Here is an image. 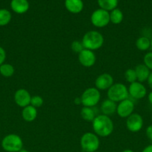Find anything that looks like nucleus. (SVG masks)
<instances>
[{
	"instance_id": "28",
	"label": "nucleus",
	"mask_w": 152,
	"mask_h": 152,
	"mask_svg": "<svg viewBox=\"0 0 152 152\" xmlns=\"http://www.w3.org/2000/svg\"><path fill=\"white\" fill-rule=\"evenodd\" d=\"M143 64L152 71V51L148 52L143 57Z\"/></svg>"
},
{
	"instance_id": "3",
	"label": "nucleus",
	"mask_w": 152,
	"mask_h": 152,
	"mask_svg": "<svg viewBox=\"0 0 152 152\" xmlns=\"http://www.w3.org/2000/svg\"><path fill=\"white\" fill-rule=\"evenodd\" d=\"M80 145L83 152L97 151L100 146L99 137L92 132H86L80 137Z\"/></svg>"
},
{
	"instance_id": "9",
	"label": "nucleus",
	"mask_w": 152,
	"mask_h": 152,
	"mask_svg": "<svg viewBox=\"0 0 152 152\" xmlns=\"http://www.w3.org/2000/svg\"><path fill=\"white\" fill-rule=\"evenodd\" d=\"M134 108L135 105L134 102L128 98L119 102L116 108V113L122 118H127L134 113Z\"/></svg>"
},
{
	"instance_id": "19",
	"label": "nucleus",
	"mask_w": 152,
	"mask_h": 152,
	"mask_svg": "<svg viewBox=\"0 0 152 152\" xmlns=\"http://www.w3.org/2000/svg\"><path fill=\"white\" fill-rule=\"evenodd\" d=\"M80 116L85 121L92 122L96 117V114L93 109V107L83 106L80 110Z\"/></svg>"
},
{
	"instance_id": "20",
	"label": "nucleus",
	"mask_w": 152,
	"mask_h": 152,
	"mask_svg": "<svg viewBox=\"0 0 152 152\" xmlns=\"http://www.w3.org/2000/svg\"><path fill=\"white\" fill-rule=\"evenodd\" d=\"M136 47L141 51H145L151 48V39L147 37H139L136 41Z\"/></svg>"
},
{
	"instance_id": "21",
	"label": "nucleus",
	"mask_w": 152,
	"mask_h": 152,
	"mask_svg": "<svg viewBox=\"0 0 152 152\" xmlns=\"http://www.w3.org/2000/svg\"><path fill=\"white\" fill-rule=\"evenodd\" d=\"M97 2L100 8L107 11H111L117 7L119 0H97Z\"/></svg>"
},
{
	"instance_id": "6",
	"label": "nucleus",
	"mask_w": 152,
	"mask_h": 152,
	"mask_svg": "<svg viewBox=\"0 0 152 152\" xmlns=\"http://www.w3.org/2000/svg\"><path fill=\"white\" fill-rule=\"evenodd\" d=\"M101 99L100 91L96 88H86L80 96L81 104L85 107H94L99 102Z\"/></svg>"
},
{
	"instance_id": "17",
	"label": "nucleus",
	"mask_w": 152,
	"mask_h": 152,
	"mask_svg": "<svg viewBox=\"0 0 152 152\" xmlns=\"http://www.w3.org/2000/svg\"><path fill=\"white\" fill-rule=\"evenodd\" d=\"M134 70L137 74V81L142 83L147 81L151 73V70L148 67H146L144 64H139L135 67Z\"/></svg>"
},
{
	"instance_id": "13",
	"label": "nucleus",
	"mask_w": 152,
	"mask_h": 152,
	"mask_svg": "<svg viewBox=\"0 0 152 152\" xmlns=\"http://www.w3.org/2000/svg\"><path fill=\"white\" fill-rule=\"evenodd\" d=\"M31 96L29 92L24 88L18 89L14 94V101L18 106L25 108L31 103Z\"/></svg>"
},
{
	"instance_id": "26",
	"label": "nucleus",
	"mask_w": 152,
	"mask_h": 152,
	"mask_svg": "<svg viewBox=\"0 0 152 152\" xmlns=\"http://www.w3.org/2000/svg\"><path fill=\"white\" fill-rule=\"evenodd\" d=\"M71 49L74 53L78 54L79 53H80L85 48L83 47V44H82V42L78 41V40H75V41H73L72 42Z\"/></svg>"
},
{
	"instance_id": "31",
	"label": "nucleus",
	"mask_w": 152,
	"mask_h": 152,
	"mask_svg": "<svg viewBox=\"0 0 152 152\" xmlns=\"http://www.w3.org/2000/svg\"><path fill=\"white\" fill-rule=\"evenodd\" d=\"M147 82H148V85L149 88L152 90V71H151L150 75H149L148 78Z\"/></svg>"
},
{
	"instance_id": "7",
	"label": "nucleus",
	"mask_w": 152,
	"mask_h": 152,
	"mask_svg": "<svg viewBox=\"0 0 152 152\" xmlns=\"http://www.w3.org/2000/svg\"><path fill=\"white\" fill-rule=\"evenodd\" d=\"M90 20L93 26L96 28H104L110 22V13L104 9H97L92 12Z\"/></svg>"
},
{
	"instance_id": "18",
	"label": "nucleus",
	"mask_w": 152,
	"mask_h": 152,
	"mask_svg": "<svg viewBox=\"0 0 152 152\" xmlns=\"http://www.w3.org/2000/svg\"><path fill=\"white\" fill-rule=\"evenodd\" d=\"M37 116V108L33 107L32 105H29L28 106L22 108V117L25 121L31 123L33 122Z\"/></svg>"
},
{
	"instance_id": "22",
	"label": "nucleus",
	"mask_w": 152,
	"mask_h": 152,
	"mask_svg": "<svg viewBox=\"0 0 152 152\" xmlns=\"http://www.w3.org/2000/svg\"><path fill=\"white\" fill-rule=\"evenodd\" d=\"M124 15L122 10L119 8H115L110 13V21L114 25H119L122 22Z\"/></svg>"
},
{
	"instance_id": "36",
	"label": "nucleus",
	"mask_w": 152,
	"mask_h": 152,
	"mask_svg": "<svg viewBox=\"0 0 152 152\" xmlns=\"http://www.w3.org/2000/svg\"><path fill=\"white\" fill-rule=\"evenodd\" d=\"M19 152H30V151H28V150H26V149H23V148H22V150H20V151H19Z\"/></svg>"
},
{
	"instance_id": "39",
	"label": "nucleus",
	"mask_w": 152,
	"mask_h": 152,
	"mask_svg": "<svg viewBox=\"0 0 152 152\" xmlns=\"http://www.w3.org/2000/svg\"><path fill=\"white\" fill-rule=\"evenodd\" d=\"M95 152H99V151H95Z\"/></svg>"
},
{
	"instance_id": "15",
	"label": "nucleus",
	"mask_w": 152,
	"mask_h": 152,
	"mask_svg": "<svg viewBox=\"0 0 152 152\" xmlns=\"http://www.w3.org/2000/svg\"><path fill=\"white\" fill-rule=\"evenodd\" d=\"M65 7L72 13H79L83 10V2L82 0H65Z\"/></svg>"
},
{
	"instance_id": "8",
	"label": "nucleus",
	"mask_w": 152,
	"mask_h": 152,
	"mask_svg": "<svg viewBox=\"0 0 152 152\" xmlns=\"http://www.w3.org/2000/svg\"><path fill=\"white\" fill-rule=\"evenodd\" d=\"M144 121L140 114L137 113H133L132 114L127 117L126 127L129 132L133 133H137L141 131L142 129Z\"/></svg>"
},
{
	"instance_id": "33",
	"label": "nucleus",
	"mask_w": 152,
	"mask_h": 152,
	"mask_svg": "<svg viewBox=\"0 0 152 152\" xmlns=\"http://www.w3.org/2000/svg\"><path fill=\"white\" fill-rule=\"evenodd\" d=\"M148 99L149 103L152 105V91L148 95Z\"/></svg>"
},
{
	"instance_id": "29",
	"label": "nucleus",
	"mask_w": 152,
	"mask_h": 152,
	"mask_svg": "<svg viewBox=\"0 0 152 152\" xmlns=\"http://www.w3.org/2000/svg\"><path fill=\"white\" fill-rule=\"evenodd\" d=\"M6 59V52L2 47L0 46V65L4 63Z\"/></svg>"
},
{
	"instance_id": "37",
	"label": "nucleus",
	"mask_w": 152,
	"mask_h": 152,
	"mask_svg": "<svg viewBox=\"0 0 152 152\" xmlns=\"http://www.w3.org/2000/svg\"><path fill=\"white\" fill-rule=\"evenodd\" d=\"M151 49L152 50V38L151 39Z\"/></svg>"
},
{
	"instance_id": "30",
	"label": "nucleus",
	"mask_w": 152,
	"mask_h": 152,
	"mask_svg": "<svg viewBox=\"0 0 152 152\" xmlns=\"http://www.w3.org/2000/svg\"><path fill=\"white\" fill-rule=\"evenodd\" d=\"M145 134L147 136V137L151 141H152V125L148 126L145 129Z\"/></svg>"
},
{
	"instance_id": "2",
	"label": "nucleus",
	"mask_w": 152,
	"mask_h": 152,
	"mask_svg": "<svg viewBox=\"0 0 152 152\" xmlns=\"http://www.w3.org/2000/svg\"><path fill=\"white\" fill-rule=\"evenodd\" d=\"M81 42L85 49L93 51L102 47L104 39L102 34L98 31H89L83 35Z\"/></svg>"
},
{
	"instance_id": "11",
	"label": "nucleus",
	"mask_w": 152,
	"mask_h": 152,
	"mask_svg": "<svg viewBox=\"0 0 152 152\" xmlns=\"http://www.w3.org/2000/svg\"><path fill=\"white\" fill-rule=\"evenodd\" d=\"M78 61L82 66L85 68H90L93 66L96 61V56L92 50L83 49L78 53Z\"/></svg>"
},
{
	"instance_id": "25",
	"label": "nucleus",
	"mask_w": 152,
	"mask_h": 152,
	"mask_svg": "<svg viewBox=\"0 0 152 152\" xmlns=\"http://www.w3.org/2000/svg\"><path fill=\"white\" fill-rule=\"evenodd\" d=\"M124 75H125V80L128 83H129L130 84L137 81V74H136V71L134 68H128V69H127Z\"/></svg>"
},
{
	"instance_id": "38",
	"label": "nucleus",
	"mask_w": 152,
	"mask_h": 152,
	"mask_svg": "<svg viewBox=\"0 0 152 152\" xmlns=\"http://www.w3.org/2000/svg\"><path fill=\"white\" fill-rule=\"evenodd\" d=\"M151 122H152V114H151Z\"/></svg>"
},
{
	"instance_id": "16",
	"label": "nucleus",
	"mask_w": 152,
	"mask_h": 152,
	"mask_svg": "<svg viewBox=\"0 0 152 152\" xmlns=\"http://www.w3.org/2000/svg\"><path fill=\"white\" fill-rule=\"evenodd\" d=\"M116 108H117L116 102L110 100L108 98L107 99H104L101 104V111L102 114L108 116V117L113 115L116 112Z\"/></svg>"
},
{
	"instance_id": "4",
	"label": "nucleus",
	"mask_w": 152,
	"mask_h": 152,
	"mask_svg": "<svg viewBox=\"0 0 152 152\" xmlns=\"http://www.w3.org/2000/svg\"><path fill=\"white\" fill-rule=\"evenodd\" d=\"M1 144L3 150L7 152H19L23 147L22 138L16 134L6 135L1 140Z\"/></svg>"
},
{
	"instance_id": "12",
	"label": "nucleus",
	"mask_w": 152,
	"mask_h": 152,
	"mask_svg": "<svg viewBox=\"0 0 152 152\" xmlns=\"http://www.w3.org/2000/svg\"><path fill=\"white\" fill-rule=\"evenodd\" d=\"M113 84H114V80L113 77L107 73H104L98 76L95 82V88L99 91L108 90Z\"/></svg>"
},
{
	"instance_id": "35",
	"label": "nucleus",
	"mask_w": 152,
	"mask_h": 152,
	"mask_svg": "<svg viewBox=\"0 0 152 152\" xmlns=\"http://www.w3.org/2000/svg\"><path fill=\"white\" fill-rule=\"evenodd\" d=\"M122 152H134V151L131 149H126V150H124V151H122Z\"/></svg>"
},
{
	"instance_id": "34",
	"label": "nucleus",
	"mask_w": 152,
	"mask_h": 152,
	"mask_svg": "<svg viewBox=\"0 0 152 152\" xmlns=\"http://www.w3.org/2000/svg\"><path fill=\"white\" fill-rule=\"evenodd\" d=\"M75 103L77 104V105H80V104H81V100H80V97L75 98Z\"/></svg>"
},
{
	"instance_id": "24",
	"label": "nucleus",
	"mask_w": 152,
	"mask_h": 152,
	"mask_svg": "<svg viewBox=\"0 0 152 152\" xmlns=\"http://www.w3.org/2000/svg\"><path fill=\"white\" fill-rule=\"evenodd\" d=\"M11 20V13L7 9H0V26L7 25Z\"/></svg>"
},
{
	"instance_id": "5",
	"label": "nucleus",
	"mask_w": 152,
	"mask_h": 152,
	"mask_svg": "<svg viewBox=\"0 0 152 152\" xmlns=\"http://www.w3.org/2000/svg\"><path fill=\"white\" fill-rule=\"evenodd\" d=\"M128 88L122 83H114L107 90V97L115 102H120L124 99H128Z\"/></svg>"
},
{
	"instance_id": "14",
	"label": "nucleus",
	"mask_w": 152,
	"mask_h": 152,
	"mask_svg": "<svg viewBox=\"0 0 152 152\" xmlns=\"http://www.w3.org/2000/svg\"><path fill=\"white\" fill-rule=\"evenodd\" d=\"M29 6L28 0H11L10 1L12 10L18 14L26 13L29 9Z\"/></svg>"
},
{
	"instance_id": "1",
	"label": "nucleus",
	"mask_w": 152,
	"mask_h": 152,
	"mask_svg": "<svg viewBox=\"0 0 152 152\" xmlns=\"http://www.w3.org/2000/svg\"><path fill=\"white\" fill-rule=\"evenodd\" d=\"M94 133L100 137H107L113 132L114 126L111 119L108 116L100 114L97 115L92 122Z\"/></svg>"
},
{
	"instance_id": "23",
	"label": "nucleus",
	"mask_w": 152,
	"mask_h": 152,
	"mask_svg": "<svg viewBox=\"0 0 152 152\" xmlns=\"http://www.w3.org/2000/svg\"><path fill=\"white\" fill-rule=\"evenodd\" d=\"M14 68L8 63H3L0 65V74L4 77H10L14 74Z\"/></svg>"
},
{
	"instance_id": "10",
	"label": "nucleus",
	"mask_w": 152,
	"mask_h": 152,
	"mask_svg": "<svg viewBox=\"0 0 152 152\" xmlns=\"http://www.w3.org/2000/svg\"><path fill=\"white\" fill-rule=\"evenodd\" d=\"M128 88L129 96L133 99H141L147 95V89L145 86L138 81L131 83Z\"/></svg>"
},
{
	"instance_id": "27",
	"label": "nucleus",
	"mask_w": 152,
	"mask_h": 152,
	"mask_svg": "<svg viewBox=\"0 0 152 152\" xmlns=\"http://www.w3.org/2000/svg\"><path fill=\"white\" fill-rule=\"evenodd\" d=\"M30 105H32L33 107L36 108H40V107H41L43 105V99L40 96L34 95V96H31Z\"/></svg>"
},
{
	"instance_id": "32",
	"label": "nucleus",
	"mask_w": 152,
	"mask_h": 152,
	"mask_svg": "<svg viewBox=\"0 0 152 152\" xmlns=\"http://www.w3.org/2000/svg\"><path fill=\"white\" fill-rule=\"evenodd\" d=\"M142 152H152V144L151 145H147Z\"/></svg>"
}]
</instances>
